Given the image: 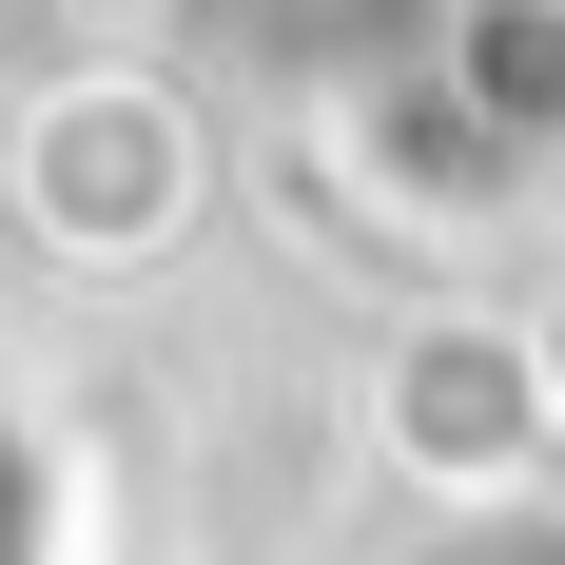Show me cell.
Wrapping results in <instances>:
<instances>
[{
    "label": "cell",
    "mask_w": 565,
    "mask_h": 565,
    "mask_svg": "<svg viewBox=\"0 0 565 565\" xmlns=\"http://www.w3.org/2000/svg\"><path fill=\"white\" fill-rule=\"evenodd\" d=\"M20 526H40V468H20V429H0V565H20Z\"/></svg>",
    "instance_id": "1"
}]
</instances>
